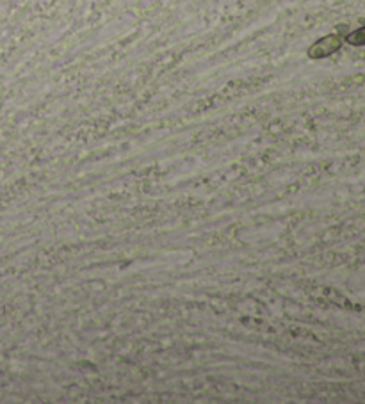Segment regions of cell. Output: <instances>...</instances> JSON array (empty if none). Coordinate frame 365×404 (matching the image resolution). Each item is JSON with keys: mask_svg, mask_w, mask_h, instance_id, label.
<instances>
[{"mask_svg": "<svg viewBox=\"0 0 365 404\" xmlns=\"http://www.w3.org/2000/svg\"><path fill=\"white\" fill-rule=\"evenodd\" d=\"M342 48V38L337 34H328L324 38L318 39L312 47L309 48L310 59H324V57L333 56L335 52H339Z\"/></svg>", "mask_w": 365, "mask_h": 404, "instance_id": "obj_1", "label": "cell"}, {"mask_svg": "<svg viewBox=\"0 0 365 404\" xmlns=\"http://www.w3.org/2000/svg\"><path fill=\"white\" fill-rule=\"evenodd\" d=\"M346 43L353 45V47H365V25L357 29V31L349 32L346 36Z\"/></svg>", "mask_w": 365, "mask_h": 404, "instance_id": "obj_2", "label": "cell"}]
</instances>
